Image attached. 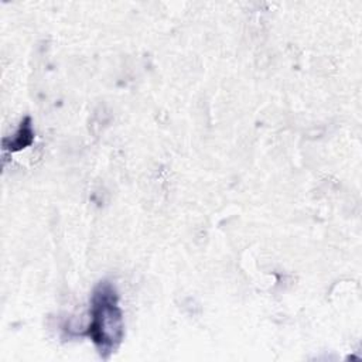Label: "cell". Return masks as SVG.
Returning a JSON list of instances; mask_svg holds the SVG:
<instances>
[{"instance_id": "6da1fadb", "label": "cell", "mask_w": 362, "mask_h": 362, "mask_svg": "<svg viewBox=\"0 0 362 362\" xmlns=\"http://www.w3.org/2000/svg\"><path fill=\"white\" fill-rule=\"evenodd\" d=\"M123 314L119 297L109 281H102L93 290L90 300V320L86 335L102 358H109L123 338Z\"/></svg>"}, {"instance_id": "7a4b0ae2", "label": "cell", "mask_w": 362, "mask_h": 362, "mask_svg": "<svg viewBox=\"0 0 362 362\" xmlns=\"http://www.w3.org/2000/svg\"><path fill=\"white\" fill-rule=\"evenodd\" d=\"M31 140H33V129H31V124H30V119L27 117L24 120V123H21L17 134L11 139L10 146H7V147L11 151H16V150H20L21 147H25L27 144H30Z\"/></svg>"}]
</instances>
